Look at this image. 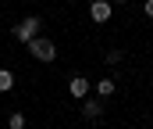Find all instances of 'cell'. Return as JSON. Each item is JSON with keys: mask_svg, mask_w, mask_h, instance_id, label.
Returning a JSON list of instances; mask_svg holds the SVG:
<instances>
[{"mask_svg": "<svg viewBox=\"0 0 153 129\" xmlns=\"http://www.w3.org/2000/svg\"><path fill=\"white\" fill-rule=\"evenodd\" d=\"M143 14H146V18H153V0H143Z\"/></svg>", "mask_w": 153, "mask_h": 129, "instance_id": "30bf717a", "label": "cell"}, {"mask_svg": "<svg viewBox=\"0 0 153 129\" xmlns=\"http://www.w3.org/2000/svg\"><path fill=\"white\" fill-rule=\"evenodd\" d=\"M29 47V54L36 57V61H43V65H50L53 57H57V47H53V40H46V36H36L32 43H25Z\"/></svg>", "mask_w": 153, "mask_h": 129, "instance_id": "6da1fadb", "label": "cell"}, {"mask_svg": "<svg viewBox=\"0 0 153 129\" xmlns=\"http://www.w3.org/2000/svg\"><path fill=\"white\" fill-rule=\"evenodd\" d=\"M114 90H117V83H114V79H100V83H96V93H100V97H111Z\"/></svg>", "mask_w": 153, "mask_h": 129, "instance_id": "52a82bcc", "label": "cell"}, {"mask_svg": "<svg viewBox=\"0 0 153 129\" xmlns=\"http://www.w3.org/2000/svg\"><path fill=\"white\" fill-rule=\"evenodd\" d=\"M7 90H14V72L11 68H0V93H7Z\"/></svg>", "mask_w": 153, "mask_h": 129, "instance_id": "8992f818", "label": "cell"}, {"mask_svg": "<svg viewBox=\"0 0 153 129\" xmlns=\"http://www.w3.org/2000/svg\"><path fill=\"white\" fill-rule=\"evenodd\" d=\"M39 29H43L39 18H36V14H29V18H22V22L14 25V40H18V43H32V40L39 36Z\"/></svg>", "mask_w": 153, "mask_h": 129, "instance_id": "7a4b0ae2", "label": "cell"}, {"mask_svg": "<svg viewBox=\"0 0 153 129\" xmlns=\"http://www.w3.org/2000/svg\"><path fill=\"white\" fill-rule=\"evenodd\" d=\"M111 4H125V0H111Z\"/></svg>", "mask_w": 153, "mask_h": 129, "instance_id": "8fae6325", "label": "cell"}, {"mask_svg": "<svg viewBox=\"0 0 153 129\" xmlns=\"http://www.w3.org/2000/svg\"><path fill=\"white\" fill-rule=\"evenodd\" d=\"M7 126L11 129H25V115H22V111H11V115H7Z\"/></svg>", "mask_w": 153, "mask_h": 129, "instance_id": "ba28073f", "label": "cell"}, {"mask_svg": "<svg viewBox=\"0 0 153 129\" xmlns=\"http://www.w3.org/2000/svg\"><path fill=\"white\" fill-rule=\"evenodd\" d=\"M111 14H114V4H111V0H93V4H89V18H93V22L103 25V22H111Z\"/></svg>", "mask_w": 153, "mask_h": 129, "instance_id": "3957f363", "label": "cell"}, {"mask_svg": "<svg viewBox=\"0 0 153 129\" xmlns=\"http://www.w3.org/2000/svg\"><path fill=\"white\" fill-rule=\"evenodd\" d=\"M89 90H93V83H89L85 75H71V83H68V93H71L75 100H85V97H89Z\"/></svg>", "mask_w": 153, "mask_h": 129, "instance_id": "277c9868", "label": "cell"}, {"mask_svg": "<svg viewBox=\"0 0 153 129\" xmlns=\"http://www.w3.org/2000/svg\"><path fill=\"white\" fill-rule=\"evenodd\" d=\"M82 118L85 122H100L103 118V104L100 100H82Z\"/></svg>", "mask_w": 153, "mask_h": 129, "instance_id": "5b68a950", "label": "cell"}, {"mask_svg": "<svg viewBox=\"0 0 153 129\" xmlns=\"http://www.w3.org/2000/svg\"><path fill=\"white\" fill-rule=\"evenodd\" d=\"M103 61H107V65H121V61H125V54H121V50H107V57H103Z\"/></svg>", "mask_w": 153, "mask_h": 129, "instance_id": "9c48e42d", "label": "cell"}]
</instances>
